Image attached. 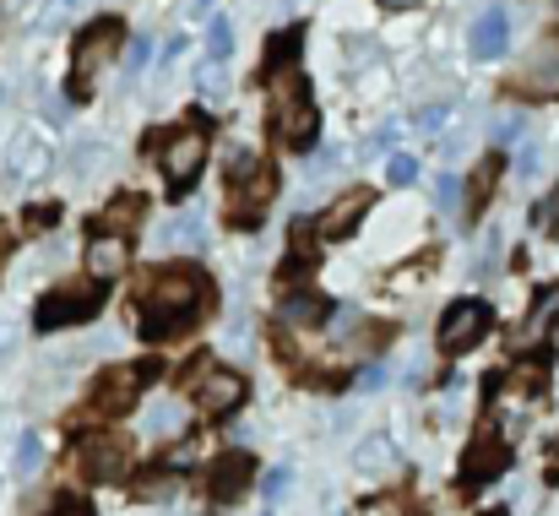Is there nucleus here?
I'll return each mask as SVG.
<instances>
[{
    "label": "nucleus",
    "mask_w": 559,
    "mask_h": 516,
    "mask_svg": "<svg viewBox=\"0 0 559 516\" xmlns=\"http://www.w3.org/2000/svg\"><path fill=\"white\" fill-rule=\"evenodd\" d=\"M186 380H190V402H195L206 419H223V413H234V408L245 402V375H239V370H223V364L195 359L186 370Z\"/></svg>",
    "instance_id": "3"
},
{
    "label": "nucleus",
    "mask_w": 559,
    "mask_h": 516,
    "mask_svg": "<svg viewBox=\"0 0 559 516\" xmlns=\"http://www.w3.org/2000/svg\"><path fill=\"white\" fill-rule=\"evenodd\" d=\"M175 490V473H147L142 484H136V495H147V501H158V495H169Z\"/></svg>",
    "instance_id": "31"
},
{
    "label": "nucleus",
    "mask_w": 559,
    "mask_h": 516,
    "mask_svg": "<svg viewBox=\"0 0 559 516\" xmlns=\"http://www.w3.org/2000/svg\"><path fill=\"white\" fill-rule=\"evenodd\" d=\"M516 380H522L527 391H538V386L549 380V353H533V359H522V370H516Z\"/></svg>",
    "instance_id": "26"
},
{
    "label": "nucleus",
    "mask_w": 559,
    "mask_h": 516,
    "mask_svg": "<svg viewBox=\"0 0 559 516\" xmlns=\"http://www.w3.org/2000/svg\"><path fill=\"white\" fill-rule=\"evenodd\" d=\"M104 310V289H60V294H44L38 310H33V327L38 332H60L71 321H93Z\"/></svg>",
    "instance_id": "5"
},
{
    "label": "nucleus",
    "mask_w": 559,
    "mask_h": 516,
    "mask_svg": "<svg viewBox=\"0 0 559 516\" xmlns=\"http://www.w3.org/2000/svg\"><path fill=\"white\" fill-rule=\"evenodd\" d=\"M516 137H522V120H516V115L495 126V142H516Z\"/></svg>",
    "instance_id": "38"
},
{
    "label": "nucleus",
    "mask_w": 559,
    "mask_h": 516,
    "mask_svg": "<svg viewBox=\"0 0 559 516\" xmlns=\"http://www.w3.org/2000/svg\"><path fill=\"white\" fill-rule=\"evenodd\" d=\"M49 516H93V506H82V501H55Z\"/></svg>",
    "instance_id": "37"
},
{
    "label": "nucleus",
    "mask_w": 559,
    "mask_h": 516,
    "mask_svg": "<svg viewBox=\"0 0 559 516\" xmlns=\"http://www.w3.org/2000/svg\"><path fill=\"white\" fill-rule=\"evenodd\" d=\"M359 386H365V391H374V386H385V370H380V364H370V370L359 375Z\"/></svg>",
    "instance_id": "40"
},
{
    "label": "nucleus",
    "mask_w": 559,
    "mask_h": 516,
    "mask_svg": "<svg viewBox=\"0 0 559 516\" xmlns=\"http://www.w3.org/2000/svg\"><path fill=\"white\" fill-rule=\"evenodd\" d=\"M175 419H180V408H175V402H158V408L147 413V430H153V435H169Z\"/></svg>",
    "instance_id": "30"
},
{
    "label": "nucleus",
    "mask_w": 559,
    "mask_h": 516,
    "mask_svg": "<svg viewBox=\"0 0 559 516\" xmlns=\"http://www.w3.org/2000/svg\"><path fill=\"white\" fill-rule=\"evenodd\" d=\"M228 49H234V22L217 16V22L206 27V55H212V60H228Z\"/></svg>",
    "instance_id": "22"
},
{
    "label": "nucleus",
    "mask_w": 559,
    "mask_h": 516,
    "mask_svg": "<svg viewBox=\"0 0 559 516\" xmlns=\"http://www.w3.org/2000/svg\"><path fill=\"white\" fill-rule=\"evenodd\" d=\"M261 174H266V164H261L255 153H245V148H239V153H228V179H234V185H245V179H261Z\"/></svg>",
    "instance_id": "25"
},
{
    "label": "nucleus",
    "mask_w": 559,
    "mask_h": 516,
    "mask_svg": "<svg viewBox=\"0 0 559 516\" xmlns=\"http://www.w3.org/2000/svg\"><path fill=\"white\" fill-rule=\"evenodd\" d=\"M489 516H506V512H489Z\"/></svg>",
    "instance_id": "43"
},
{
    "label": "nucleus",
    "mask_w": 559,
    "mask_h": 516,
    "mask_svg": "<svg viewBox=\"0 0 559 516\" xmlns=\"http://www.w3.org/2000/svg\"><path fill=\"white\" fill-rule=\"evenodd\" d=\"M500 174H506V159H500V153H489V159H478V164H473V174H467V218H478V212L489 207V196H495Z\"/></svg>",
    "instance_id": "15"
},
{
    "label": "nucleus",
    "mask_w": 559,
    "mask_h": 516,
    "mask_svg": "<svg viewBox=\"0 0 559 516\" xmlns=\"http://www.w3.org/2000/svg\"><path fill=\"white\" fill-rule=\"evenodd\" d=\"M354 468L365 473V479H380V473H391L396 468V446L385 441V435H370L359 452H354Z\"/></svg>",
    "instance_id": "18"
},
{
    "label": "nucleus",
    "mask_w": 559,
    "mask_h": 516,
    "mask_svg": "<svg viewBox=\"0 0 559 516\" xmlns=\"http://www.w3.org/2000/svg\"><path fill=\"white\" fill-rule=\"evenodd\" d=\"M484 332H489V305L484 300H462L440 321V348L445 353H467V348L484 343Z\"/></svg>",
    "instance_id": "7"
},
{
    "label": "nucleus",
    "mask_w": 559,
    "mask_h": 516,
    "mask_svg": "<svg viewBox=\"0 0 559 516\" xmlns=\"http://www.w3.org/2000/svg\"><path fill=\"white\" fill-rule=\"evenodd\" d=\"M71 462H76L93 484H115V479L126 473V441H120V435H87Z\"/></svg>",
    "instance_id": "8"
},
{
    "label": "nucleus",
    "mask_w": 559,
    "mask_h": 516,
    "mask_svg": "<svg viewBox=\"0 0 559 516\" xmlns=\"http://www.w3.org/2000/svg\"><path fill=\"white\" fill-rule=\"evenodd\" d=\"M533 218H538V228H544V234H555V239H559V190L538 201V212H533Z\"/></svg>",
    "instance_id": "28"
},
{
    "label": "nucleus",
    "mask_w": 559,
    "mask_h": 516,
    "mask_svg": "<svg viewBox=\"0 0 559 516\" xmlns=\"http://www.w3.org/2000/svg\"><path fill=\"white\" fill-rule=\"evenodd\" d=\"M445 126V104H429V109H418V131H440Z\"/></svg>",
    "instance_id": "34"
},
{
    "label": "nucleus",
    "mask_w": 559,
    "mask_h": 516,
    "mask_svg": "<svg viewBox=\"0 0 559 516\" xmlns=\"http://www.w3.org/2000/svg\"><path fill=\"white\" fill-rule=\"evenodd\" d=\"M27 223H33V228H49V223H60V201H44V207H27Z\"/></svg>",
    "instance_id": "32"
},
{
    "label": "nucleus",
    "mask_w": 559,
    "mask_h": 516,
    "mask_svg": "<svg viewBox=\"0 0 559 516\" xmlns=\"http://www.w3.org/2000/svg\"><path fill=\"white\" fill-rule=\"evenodd\" d=\"M370 190L359 185V190H343L332 207H326V218H321V234H332V239H343V234H354L359 223H365V212H370Z\"/></svg>",
    "instance_id": "12"
},
{
    "label": "nucleus",
    "mask_w": 559,
    "mask_h": 516,
    "mask_svg": "<svg viewBox=\"0 0 559 516\" xmlns=\"http://www.w3.org/2000/svg\"><path fill=\"white\" fill-rule=\"evenodd\" d=\"M385 11H413V5H424V0H380Z\"/></svg>",
    "instance_id": "41"
},
{
    "label": "nucleus",
    "mask_w": 559,
    "mask_h": 516,
    "mask_svg": "<svg viewBox=\"0 0 559 516\" xmlns=\"http://www.w3.org/2000/svg\"><path fill=\"white\" fill-rule=\"evenodd\" d=\"M71 16H76V0H49V5L38 11V33H60Z\"/></svg>",
    "instance_id": "24"
},
{
    "label": "nucleus",
    "mask_w": 559,
    "mask_h": 516,
    "mask_svg": "<svg viewBox=\"0 0 559 516\" xmlns=\"http://www.w3.org/2000/svg\"><path fill=\"white\" fill-rule=\"evenodd\" d=\"M142 212H147V201H142V196H115V201H109V212H104V234H109V228H120V239H126V228H131V223H142Z\"/></svg>",
    "instance_id": "20"
},
{
    "label": "nucleus",
    "mask_w": 559,
    "mask_h": 516,
    "mask_svg": "<svg viewBox=\"0 0 559 516\" xmlns=\"http://www.w3.org/2000/svg\"><path fill=\"white\" fill-rule=\"evenodd\" d=\"M38 462H44V446H38V435L27 430V435L16 441V473H22V479H33V473H38Z\"/></svg>",
    "instance_id": "23"
},
{
    "label": "nucleus",
    "mask_w": 559,
    "mask_h": 516,
    "mask_svg": "<svg viewBox=\"0 0 559 516\" xmlns=\"http://www.w3.org/2000/svg\"><path fill=\"white\" fill-rule=\"evenodd\" d=\"M555 11H559V0H555Z\"/></svg>",
    "instance_id": "45"
},
{
    "label": "nucleus",
    "mask_w": 559,
    "mask_h": 516,
    "mask_svg": "<svg viewBox=\"0 0 559 516\" xmlns=\"http://www.w3.org/2000/svg\"><path fill=\"white\" fill-rule=\"evenodd\" d=\"M506 468H511V446H506L500 435H478V441L467 446V457H462V490H484V484H495Z\"/></svg>",
    "instance_id": "9"
},
{
    "label": "nucleus",
    "mask_w": 559,
    "mask_h": 516,
    "mask_svg": "<svg viewBox=\"0 0 559 516\" xmlns=\"http://www.w3.org/2000/svg\"><path fill=\"white\" fill-rule=\"evenodd\" d=\"M283 321H294V327H316V321H321V300H310V294H288V300H283Z\"/></svg>",
    "instance_id": "21"
},
{
    "label": "nucleus",
    "mask_w": 559,
    "mask_h": 516,
    "mask_svg": "<svg viewBox=\"0 0 559 516\" xmlns=\"http://www.w3.org/2000/svg\"><path fill=\"white\" fill-rule=\"evenodd\" d=\"M126 272V239L120 234H93L87 245V278L93 283H115Z\"/></svg>",
    "instance_id": "14"
},
{
    "label": "nucleus",
    "mask_w": 559,
    "mask_h": 516,
    "mask_svg": "<svg viewBox=\"0 0 559 516\" xmlns=\"http://www.w3.org/2000/svg\"><path fill=\"white\" fill-rule=\"evenodd\" d=\"M261 490H266V501H277V495L288 490V468H272V473L261 479Z\"/></svg>",
    "instance_id": "36"
},
{
    "label": "nucleus",
    "mask_w": 559,
    "mask_h": 516,
    "mask_svg": "<svg viewBox=\"0 0 559 516\" xmlns=\"http://www.w3.org/2000/svg\"><path fill=\"white\" fill-rule=\"evenodd\" d=\"M299 49H305V27L294 22V27H283V33L266 44V77H277V71H294Z\"/></svg>",
    "instance_id": "17"
},
{
    "label": "nucleus",
    "mask_w": 559,
    "mask_h": 516,
    "mask_svg": "<svg viewBox=\"0 0 559 516\" xmlns=\"http://www.w3.org/2000/svg\"><path fill=\"white\" fill-rule=\"evenodd\" d=\"M516 174H538V148H522L516 153Z\"/></svg>",
    "instance_id": "39"
},
{
    "label": "nucleus",
    "mask_w": 559,
    "mask_h": 516,
    "mask_svg": "<svg viewBox=\"0 0 559 516\" xmlns=\"http://www.w3.org/2000/svg\"><path fill=\"white\" fill-rule=\"evenodd\" d=\"M522 87L527 93H559V49H538V60H533V71L522 77Z\"/></svg>",
    "instance_id": "19"
},
{
    "label": "nucleus",
    "mask_w": 559,
    "mask_h": 516,
    "mask_svg": "<svg viewBox=\"0 0 559 516\" xmlns=\"http://www.w3.org/2000/svg\"><path fill=\"white\" fill-rule=\"evenodd\" d=\"M120 33H126V27H120L115 16H98V22L76 38V60H71V93H76V98L93 93V77H98V66L120 49Z\"/></svg>",
    "instance_id": "4"
},
{
    "label": "nucleus",
    "mask_w": 559,
    "mask_h": 516,
    "mask_svg": "<svg viewBox=\"0 0 559 516\" xmlns=\"http://www.w3.org/2000/svg\"><path fill=\"white\" fill-rule=\"evenodd\" d=\"M549 484H559V446H555V457H549Z\"/></svg>",
    "instance_id": "42"
},
{
    "label": "nucleus",
    "mask_w": 559,
    "mask_h": 516,
    "mask_svg": "<svg viewBox=\"0 0 559 516\" xmlns=\"http://www.w3.org/2000/svg\"><path fill=\"white\" fill-rule=\"evenodd\" d=\"M385 179H391V185H413V179H418V159H407V153H396V159L385 164Z\"/></svg>",
    "instance_id": "27"
},
{
    "label": "nucleus",
    "mask_w": 559,
    "mask_h": 516,
    "mask_svg": "<svg viewBox=\"0 0 559 516\" xmlns=\"http://www.w3.org/2000/svg\"><path fill=\"white\" fill-rule=\"evenodd\" d=\"M506 38H511V22H506V11H500V5H489V11L473 22L467 49H473V60H500V55H506Z\"/></svg>",
    "instance_id": "13"
},
{
    "label": "nucleus",
    "mask_w": 559,
    "mask_h": 516,
    "mask_svg": "<svg viewBox=\"0 0 559 516\" xmlns=\"http://www.w3.org/2000/svg\"><path fill=\"white\" fill-rule=\"evenodd\" d=\"M456 196H462V190H456V179H451V174H440V185H435V201L451 212V207H456Z\"/></svg>",
    "instance_id": "35"
},
{
    "label": "nucleus",
    "mask_w": 559,
    "mask_h": 516,
    "mask_svg": "<svg viewBox=\"0 0 559 516\" xmlns=\"http://www.w3.org/2000/svg\"><path fill=\"white\" fill-rule=\"evenodd\" d=\"M272 120H277V137H283L294 153H305V148L316 142L321 115H316L310 82H305L299 71H277V77H272Z\"/></svg>",
    "instance_id": "2"
},
{
    "label": "nucleus",
    "mask_w": 559,
    "mask_h": 516,
    "mask_svg": "<svg viewBox=\"0 0 559 516\" xmlns=\"http://www.w3.org/2000/svg\"><path fill=\"white\" fill-rule=\"evenodd\" d=\"M147 55H153V44H147V38H131V49H126V66H131V71H142V66H147Z\"/></svg>",
    "instance_id": "33"
},
{
    "label": "nucleus",
    "mask_w": 559,
    "mask_h": 516,
    "mask_svg": "<svg viewBox=\"0 0 559 516\" xmlns=\"http://www.w3.org/2000/svg\"><path fill=\"white\" fill-rule=\"evenodd\" d=\"M310 267H316V223H294L288 256H283V278H305Z\"/></svg>",
    "instance_id": "16"
},
{
    "label": "nucleus",
    "mask_w": 559,
    "mask_h": 516,
    "mask_svg": "<svg viewBox=\"0 0 559 516\" xmlns=\"http://www.w3.org/2000/svg\"><path fill=\"white\" fill-rule=\"evenodd\" d=\"M136 391H142V380H136V370L126 364V370H109L104 380H98V397H93V413H104V419H115V413H126L131 402H136Z\"/></svg>",
    "instance_id": "11"
},
{
    "label": "nucleus",
    "mask_w": 559,
    "mask_h": 516,
    "mask_svg": "<svg viewBox=\"0 0 559 516\" xmlns=\"http://www.w3.org/2000/svg\"><path fill=\"white\" fill-rule=\"evenodd\" d=\"M201 169H206V131H201V126L175 131V137L164 142V179H169V190H175V196L190 190Z\"/></svg>",
    "instance_id": "6"
},
{
    "label": "nucleus",
    "mask_w": 559,
    "mask_h": 516,
    "mask_svg": "<svg viewBox=\"0 0 559 516\" xmlns=\"http://www.w3.org/2000/svg\"><path fill=\"white\" fill-rule=\"evenodd\" d=\"M195 5H206V0H195Z\"/></svg>",
    "instance_id": "44"
},
{
    "label": "nucleus",
    "mask_w": 559,
    "mask_h": 516,
    "mask_svg": "<svg viewBox=\"0 0 559 516\" xmlns=\"http://www.w3.org/2000/svg\"><path fill=\"white\" fill-rule=\"evenodd\" d=\"M201 305H212V283L195 272V267H169L147 283V300H142V332L153 343H164L169 332H180L186 321L201 316Z\"/></svg>",
    "instance_id": "1"
},
{
    "label": "nucleus",
    "mask_w": 559,
    "mask_h": 516,
    "mask_svg": "<svg viewBox=\"0 0 559 516\" xmlns=\"http://www.w3.org/2000/svg\"><path fill=\"white\" fill-rule=\"evenodd\" d=\"M234 228H261V218H266V207H255V201H234Z\"/></svg>",
    "instance_id": "29"
},
{
    "label": "nucleus",
    "mask_w": 559,
    "mask_h": 516,
    "mask_svg": "<svg viewBox=\"0 0 559 516\" xmlns=\"http://www.w3.org/2000/svg\"><path fill=\"white\" fill-rule=\"evenodd\" d=\"M250 479H255V462H250L245 452H223V457L206 468V495H212L217 506H228V501H239V495L250 490Z\"/></svg>",
    "instance_id": "10"
}]
</instances>
